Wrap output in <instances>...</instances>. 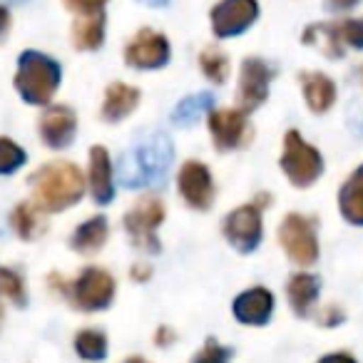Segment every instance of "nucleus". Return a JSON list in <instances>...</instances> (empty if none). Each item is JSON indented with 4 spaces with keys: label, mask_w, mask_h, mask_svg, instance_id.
Masks as SVG:
<instances>
[{
    "label": "nucleus",
    "mask_w": 363,
    "mask_h": 363,
    "mask_svg": "<svg viewBox=\"0 0 363 363\" xmlns=\"http://www.w3.org/2000/svg\"><path fill=\"white\" fill-rule=\"evenodd\" d=\"M11 3H23V0H11Z\"/></svg>",
    "instance_id": "nucleus-39"
},
{
    "label": "nucleus",
    "mask_w": 363,
    "mask_h": 363,
    "mask_svg": "<svg viewBox=\"0 0 363 363\" xmlns=\"http://www.w3.org/2000/svg\"><path fill=\"white\" fill-rule=\"evenodd\" d=\"M140 90L127 82H112L105 90V102H102V120L105 122H122L137 110L140 105Z\"/></svg>",
    "instance_id": "nucleus-17"
},
{
    "label": "nucleus",
    "mask_w": 363,
    "mask_h": 363,
    "mask_svg": "<svg viewBox=\"0 0 363 363\" xmlns=\"http://www.w3.org/2000/svg\"><path fill=\"white\" fill-rule=\"evenodd\" d=\"M204 112H207V115L212 112V95H209V92L184 97V100L174 107V112H172V122L179 127H189V125H194Z\"/></svg>",
    "instance_id": "nucleus-25"
},
{
    "label": "nucleus",
    "mask_w": 363,
    "mask_h": 363,
    "mask_svg": "<svg viewBox=\"0 0 363 363\" xmlns=\"http://www.w3.org/2000/svg\"><path fill=\"white\" fill-rule=\"evenodd\" d=\"M62 82V67L55 57L38 50H26L18 57L16 90L28 105H50Z\"/></svg>",
    "instance_id": "nucleus-3"
},
{
    "label": "nucleus",
    "mask_w": 363,
    "mask_h": 363,
    "mask_svg": "<svg viewBox=\"0 0 363 363\" xmlns=\"http://www.w3.org/2000/svg\"><path fill=\"white\" fill-rule=\"evenodd\" d=\"M125 363H150V361H145V358H140V356H132V358H127Z\"/></svg>",
    "instance_id": "nucleus-38"
},
{
    "label": "nucleus",
    "mask_w": 363,
    "mask_h": 363,
    "mask_svg": "<svg viewBox=\"0 0 363 363\" xmlns=\"http://www.w3.org/2000/svg\"><path fill=\"white\" fill-rule=\"evenodd\" d=\"M209 135L219 152H234L242 150L252 142V125H249L247 112L239 107H222L212 110L207 115Z\"/></svg>",
    "instance_id": "nucleus-9"
},
{
    "label": "nucleus",
    "mask_w": 363,
    "mask_h": 363,
    "mask_svg": "<svg viewBox=\"0 0 363 363\" xmlns=\"http://www.w3.org/2000/svg\"><path fill=\"white\" fill-rule=\"evenodd\" d=\"M38 135L50 150H67L77 135V115L67 105H48L38 120Z\"/></svg>",
    "instance_id": "nucleus-14"
},
{
    "label": "nucleus",
    "mask_w": 363,
    "mask_h": 363,
    "mask_svg": "<svg viewBox=\"0 0 363 363\" xmlns=\"http://www.w3.org/2000/svg\"><path fill=\"white\" fill-rule=\"evenodd\" d=\"M75 351L87 361H100L107 356V336L95 328H85L75 336Z\"/></svg>",
    "instance_id": "nucleus-27"
},
{
    "label": "nucleus",
    "mask_w": 363,
    "mask_h": 363,
    "mask_svg": "<svg viewBox=\"0 0 363 363\" xmlns=\"http://www.w3.org/2000/svg\"><path fill=\"white\" fill-rule=\"evenodd\" d=\"M142 3H147V6H152V8H162V6H167L169 0H142Z\"/></svg>",
    "instance_id": "nucleus-37"
},
{
    "label": "nucleus",
    "mask_w": 363,
    "mask_h": 363,
    "mask_svg": "<svg viewBox=\"0 0 363 363\" xmlns=\"http://www.w3.org/2000/svg\"><path fill=\"white\" fill-rule=\"evenodd\" d=\"M274 80V70L262 57H247L239 70V85H237V105L242 112H254L267 102L269 87Z\"/></svg>",
    "instance_id": "nucleus-10"
},
{
    "label": "nucleus",
    "mask_w": 363,
    "mask_h": 363,
    "mask_svg": "<svg viewBox=\"0 0 363 363\" xmlns=\"http://www.w3.org/2000/svg\"><path fill=\"white\" fill-rule=\"evenodd\" d=\"M87 187H90L92 202L110 204L115 197V167H112L107 147L95 145L90 150V169H87Z\"/></svg>",
    "instance_id": "nucleus-15"
},
{
    "label": "nucleus",
    "mask_w": 363,
    "mask_h": 363,
    "mask_svg": "<svg viewBox=\"0 0 363 363\" xmlns=\"http://www.w3.org/2000/svg\"><path fill=\"white\" fill-rule=\"evenodd\" d=\"M0 298H8L16 306H26V281L13 269H0Z\"/></svg>",
    "instance_id": "nucleus-29"
},
{
    "label": "nucleus",
    "mask_w": 363,
    "mask_h": 363,
    "mask_svg": "<svg viewBox=\"0 0 363 363\" xmlns=\"http://www.w3.org/2000/svg\"><path fill=\"white\" fill-rule=\"evenodd\" d=\"M212 33L222 40L247 33L259 18V0H219L212 8Z\"/></svg>",
    "instance_id": "nucleus-13"
},
{
    "label": "nucleus",
    "mask_w": 363,
    "mask_h": 363,
    "mask_svg": "<svg viewBox=\"0 0 363 363\" xmlns=\"http://www.w3.org/2000/svg\"><path fill=\"white\" fill-rule=\"evenodd\" d=\"M318 363H356L348 353H328V356H323Z\"/></svg>",
    "instance_id": "nucleus-33"
},
{
    "label": "nucleus",
    "mask_w": 363,
    "mask_h": 363,
    "mask_svg": "<svg viewBox=\"0 0 363 363\" xmlns=\"http://www.w3.org/2000/svg\"><path fill=\"white\" fill-rule=\"evenodd\" d=\"M229 358H232V351L217 343L214 338H209L202 346V351H197V356L192 358V363H229Z\"/></svg>",
    "instance_id": "nucleus-30"
},
{
    "label": "nucleus",
    "mask_w": 363,
    "mask_h": 363,
    "mask_svg": "<svg viewBox=\"0 0 363 363\" xmlns=\"http://www.w3.org/2000/svg\"><path fill=\"white\" fill-rule=\"evenodd\" d=\"M279 244L286 257L298 267H311L318 259V237L316 222L306 214H286L279 224Z\"/></svg>",
    "instance_id": "nucleus-5"
},
{
    "label": "nucleus",
    "mask_w": 363,
    "mask_h": 363,
    "mask_svg": "<svg viewBox=\"0 0 363 363\" xmlns=\"http://www.w3.org/2000/svg\"><path fill=\"white\" fill-rule=\"evenodd\" d=\"M26 162L28 155L18 142H13L11 137H0V174H16Z\"/></svg>",
    "instance_id": "nucleus-28"
},
{
    "label": "nucleus",
    "mask_w": 363,
    "mask_h": 363,
    "mask_svg": "<svg viewBox=\"0 0 363 363\" xmlns=\"http://www.w3.org/2000/svg\"><path fill=\"white\" fill-rule=\"evenodd\" d=\"M264 214L257 202L242 204L232 209L222 224V232L227 242L237 249L239 254H252L264 239Z\"/></svg>",
    "instance_id": "nucleus-8"
},
{
    "label": "nucleus",
    "mask_w": 363,
    "mask_h": 363,
    "mask_svg": "<svg viewBox=\"0 0 363 363\" xmlns=\"http://www.w3.org/2000/svg\"><path fill=\"white\" fill-rule=\"evenodd\" d=\"M164 202L157 194H145L132 204V209L125 214V229L137 249L152 254L160 252V242H157L155 232L164 222Z\"/></svg>",
    "instance_id": "nucleus-6"
},
{
    "label": "nucleus",
    "mask_w": 363,
    "mask_h": 363,
    "mask_svg": "<svg viewBox=\"0 0 363 363\" xmlns=\"http://www.w3.org/2000/svg\"><path fill=\"white\" fill-rule=\"evenodd\" d=\"M328 30L336 43V48L343 52L351 50H363V18H343V21H331Z\"/></svg>",
    "instance_id": "nucleus-24"
},
{
    "label": "nucleus",
    "mask_w": 363,
    "mask_h": 363,
    "mask_svg": "<svg viewBox=\"0 0 363 363\" xmlns=\"http://www.w3.org/2000/svg\"><path fill=\"white\" fill-rule=\"evenodd\" d=\"M8 28H11V11L6 6H0V38L6 35Z\"/></svg>",
    "instance_id": "nucleus-34"
},
{
    "label": "nucleus",
    "mask_w": 363,
    "mask_h": 363,
    "mask_svg": "<svg viewBox=\"0 0 363 363\" xmlns=\"http://www.w3.org/2000/svg\"><path fill=\"white\" fill-rule=\"evenodd\" d=\"M338 212L353 227H363V164L338 189Z\"/></svg>",
    "instance_id": "nucleus-19"
},
{
    "label": "nucleus",
    "mask_w": 363,
    "mask_h": 363,
    "mask_svg": "<svg viewBox=\"0 0 363 363\" xmlns=\"http://www.w3.org/2000/svg\"><path fill=\"white\" fill-rule=\"evenodd\" d=\"M301 87L308 110L316 115H323L336 105V82L323 72H303Z\"/></svg>",
    "instance_id": "nucleus-21"
},
{
    "label": "nucleus",
    "mask_w": 363,
    "mask_h": 363,
    "mask_svg": "<svg viewBox=\"0 0 363 363\" xmlns=\"http://www.w3.org/2000/svg\"><path fill=\"white\" fill-rule=\"evenodd\" d=\"M199 67H202L204 77L212 82H217V85H222V82H227L229 77V57L224 55L219 48L209 45L204 48L202 52H199Z\"/></svg>",
    "instance_id": "nucleus-26"
},
{
    "label": "nucleus",
    "mask_w": 363,
    "mask_h": 363,
    "mask_svg": "<svg viewBox=\"0 0 363 363\" xmlns=\"http://www.w3.org/2000/svg\"><path fill=\"white\" fill-rule=\"evenodd\" d=\"M358 3H363V0H326V8L331 13H346L351 8H356Z\"/></svg>",
    "instance_id": "nucleus-32"
},
{
    "label": "nucleus",
    "mask_w": 363,
    "mask_h": 363,
    "mask_svg": "<svg viewBox=\"0 0 363 363\" xmlns=\"http://www.w3.org/2000/svg\"><path fill=\"white\" fill-rule=\"evenodd\" d=\"M172 48L164 33H157L152 28H142L132 35L125 48V62L135 70H160L169 62Z\"/></svg>",
    "instance_id": "nucleus-11"
},
{
    "label": "nucleus",
    "mask_w": 363,
    "mask_h": 363,
    "mask_svg": "<svg viewBox=\"0 0 363 363\" xmlns=\"http://www.w3.org/2000/svg\"><path fill=\"white\" fill-rule=\"evenodd\" d=\"M107 237H110V224L102 214H97V217H90L87 222L77 224L70 237V247L82 257H92L105 247Z\"/></svg>",
    "instance_id": "nucleus-20"
},
{
    "label": "nucleus",
    "mask_w": 363,
    "mask_h": 363,
    "mask_svg": "<svg viewBox=\"0 0 363 363\" xmlns=\"http://www.w3.org/2000/svg\"><path fill=\"white\" fill-rule=\"evenodd\" d=\"M318 289H321V281L318 277L313 274H306V272H298L289 279V286H286V294H289V303L291 308L298 313V316H308L318 298Z\"/></svg>",
    "instance_id": "nucleus-22"
},
{
    "label": "nucleus",
    "mask_w": 363,
    "mask_h": 363,
    "mask_svg": "<svg viewBox=\"0 0 363 363\" xmlns=\"http://www.w3.org/2000/svg\"><path fill=\"white\" fill-rule=\"evenodd\" d=\"M11 224L18 237L26 239V242H33V239H38L45 232V217H43V212L33 202L18 204L11 214Z\"/></svg>",
    "instance_id": "nucleus-23"
},
{
    "label": "nucleus",
    "mask_w": 363,
    "mask_h": 363,
    "mask_svg": "<svg viewBox=\"0 0 363 363\" xmlns=\"http://www.w3.org/2000/svg\"><path fill=\"white\" fill-rule=\"evenodd\" d=\"M177 189L179 197L187 202V207L197 209V212H207L214 204V177L204 162L189 160L182 164L179 174H177Z\"/></svg>",
    "instance_id": "nucleus-12"
},
{
    "label": "nucleus",
    "mask_w": 363,
    "mask_h": 363,
    "mask_svg": "<svg viewBox=\"0 0 363 363\" xmlns=\"http://www.w3.org/2000/svg\"><path fill=\"white\" fill-rule=\"evenodd\" d=\"M87 187V177L72 162L55 160L43 164L35 174L30 177L33 199L30 202L40 209L43 214H57L75 207L82 199Z\"/></svg>",
    "instance_id": "nucleus-1"
},
{
    "label": "nucleus",
    "mask_w": 363,
    "mask_h": 363,
    "mask_svg": "<svg viewBox=\"0 0 363 363\" xmlns=\"http://www.w3.org/2000/svg\"><path fill=\"white\" fill-rule=\"evenodd\" d=\"M67 298L80 311H102L115 298V279L107 269L87 267L75 281L67 284Z\"/></svg>",
    "instance_id": "nucleus-7"
},
{
    "label": "nucleus",
    "mask_w": 363,
    "mask_h": 363,
    "mask_svg": "<svg viewBox=\"0 0 363 363\" xmlns=\"http://www.w3.org/2000/svg\"><path fill=\"white\" fill-rule=\"evenodd\" d=\"M147 274H150V267H140V264H137V267L132 269V277H135L137 281H140V279H147Z\"/></svg>",
    "instance_id": "nucleus-35"
},
{
    "label": "nucleus",
    "mask_w": 363,
    "mask_h": 363,
    "mask_svg": "<svg viewBox=\"0 0 363 363\" xmlns=\"http://www.w3.org/2000/svg\"><path fill=\"white\" fill-rule=\"evenodd\" d=\"M279 164H281L286 179L298 189H308L323 174L321 152L313 145H308L301 137V132L296 130H289L286 137H284V152Z\"/></svg>",
    "instance_id": "nucleus-4"
},
{
    "label": "nucleus",
    "mask_w": 363,
    "mask_h": 363,
    "mask_svg": "<svg viewBox=\"0 0 363 363\" xmlns=\"http://www.w3.org/2000/svg\"><path fill=\"white\" fill-rule=\"evenodd\" d=\"M0 318H3V313H0Z\"/></svg>",
    "instance_id": "nucleus-40"
},
{
    "label": "nucleus",
    "mask_w": 363,
    "mask_h": 363,
    "mask_svg": "<svg viewBox=\"0 0 363 363\" xmlns=\"http://www.w3.org/2000/svg\"><path fill=\"white\" fill-rule=\"evenodd\" d=\"M272 311H274V296L264 286L247 289L234 301V316H237V321L247 323V326H262V323H267L272 318Z\"/></svg>",
    "instance_id": "nucleus-16"
},
{
    "label": "nucleus",
    "mask_w": 363,
    "mask_h": 363,
    "mask_svg": "<svg viewBox=\"0 0 363 363\" xmlns=\"http://www.w3.org/2000/svg\"><path fill=\"white\" fill-rule=\"evenodd\" d=\"M105 28H107L105 11L77 16L75 23H72V30H70L72 45L82 52L97 50V48H102V43H105Z\"/></svg>",
    "instance_id": "nucleus-18"
},
{
    "label": "nucleus",
    "mask_w": 363,
    "mask_h": 363,
    "mask_svg": "<svg viewBox=\"0 0 363 363\" xmlns=\"http://www.w3.org/2000/svg\"><path fill=\"white\" fill-rule=\"evenodd\" d=\"M169 338H172V333L167 331V328H162V331H157V341H160V343H167V341H169Z\"/></svg>",
    "instance_id": "nucleus-36"
},
{
    "label": "nucleus",
    "mask_w": 363,
    "mask_h": 363,
    "mask_svg": "<svg viewBox=\"0 0 363 363\" xmlns=\"http://www.w3.org/2000/svg\"><path fill=\"white\" fill-rule=\"evenodd\" d=\"M172 155L174 152H172V142L167 135H160V132L140 135L117 164L120 184L127 189H140L162 182L172 164Z\"/></svg>",
    "instance_id": "nucleus-2"
},
{
    "label": "nucleus",
    "mask_w": 363,
    "mask_h": 363,
    "mask_svg": "<svg viewBox=\"0 0 363 363\" xmlns=\"http://www.w3.org/2000/svg\"><path fill=\"white\" fill-rule=\"evenodd\" d=\"M67 11L75 16H85V13H102L107 6V0H62Z\"/></svg>",
    "instance_id": "nucleus-31"
}]
</instances>
